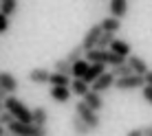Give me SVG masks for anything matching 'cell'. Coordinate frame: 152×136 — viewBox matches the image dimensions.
<instances>
[{
  "mask_svg": "<svg viewBox=\"0 0 152 136\" xmlns=\"http://www.w3.org/2000/svg\"><path fill=\"white\" fill-rule=\"evenodd\" d=\"M4 110H7V112L13 116V121L33 125V123H31V110L24 106L18 97H7V99H4Z\"/></svg>",
  "mask_w": 152,
  "mask_h": 136,
  "instance_id": "obj_1",
  "label": "cell"
},
{
  "mask_svg": "<svg viewBox=\"0 0 152 136\" xmlns=\"http://www.w3.org/2000/svg\"><path fill=\"white\" fill-rule=\"evenodd\" d=\"M7 132L13 134V136H49V129L46 127H35V125L18 123V121H13L11 125H9Z\"/></svg>",
  "mask_w": 152,
  "mask_h": 136,
  "instance_id": "obj_2",
  "label": "cell"
},
{
  "mask_svg": "<svg viewBox=\"0 0 152 136\" xmlns=\"http://www.w3.org/2000/svg\"><path fill=\"white\" fill-rule=\"evenodd\" d=\"M75 114H77V116H80L86 125H88V129H91V132H93V129H97L99 125H102V119H99V114H97V112H93V110L88 108L84 101H77V106H75Z\"/></svg>",
  "mask_w": 152,
  "mask_h": 136,
  "instance_id": "obj_3",
  "label": "cell"
},
{
  "mask_svg": "<svg viewBox=\"0 0 152 136\" xmlns=\"http://www.w3.org/2000/svg\"><path fill=\"white\" fill-rule=\"evenodd\" d=\"M143 86H145L143 77L130 75V77H124V79H117L113 88H117V90H121V92H128V90H139V88H143Z\"/></svg>",
  "mask_w": 152,
  "mask_h": 136,
  "instance_id": "obj_4",
  "label": "cell"
},
{
  "mask_svg": "<svg viewBox=\"0 0 152 136\" xmlns=\"http://www.w3.org/2000/svg\"><path fill=\"white\" fill-rule=\"evenodd\" d=\"M99 38H102V27H99V24H93V27L86 31V35H84V40H82V44H80L82 48H84V53H88V51L95 48Z\"/></svg>",
  "mask_w": 152,
  "mask_h": 136,
  "instance_id": "obj_5",
  "label": "cell"
},
{
  "mask_svg": "<svg viewBox=\"0 0 152 136\" xmlns=\"http://www.w3.org/2000/svg\"><path fill=\"white\" fill-rule=\"evenodd\" d=\"M0 88L7 92V97H13L15 92H18V79H15L11 72L2 70L0 72Z\"/></svg>",
  "mask_w": 152,
  "mask_h": 136,
  "instance_id": "obj_6",
  "label": "cell"
},
{
  "mask_svg": "<svg viewBox=\"0 0 152 136\" xmlns=\"http://www.w3.org/2000/svg\"><path fill=\"white\" fill-rule=\"evenodd\" d=\"M113 86H115V77L110 75V72H104V75L99 77L97 81H93V83H91V90H93V92H97V95H104V92L110 90Z\"/></svg>",
  "mask_w": 152,
  "mask_h": 136,
  "instance_id": "obj_7",
  "label": "cell"
},
{
  "mask_svg": "<svg viewBox=\"0 0 152 136\" xmlns=\"http://www.w3.org/2000/svg\"><path fill=\"white\" fill-rule=\"evenodd\" d=\"M126 64L130 66V70H132V75H139V77H145V72L150 70L148 64H145V59L141 55H130L128 59H126Z\"/></svg>",
  "mask_w": 152,
  "mask_h": 136,
  "instance_id": "obj_8",
  "label": "cell"
},
{
  "mask_svg": "<svg viewBox=\"0 0 152 136\" xmlns=\"http://www.w3.org/2000/svg\"><path fill=\"white\" fill-rule=\"evenodd\" d=\"M31 123L35 125V127H46V123H49V110L44 106H38L31 110Z\"/></svg>",
  "mask_w": 152,
  "mask_h": 136,
  "instance_id": "obj_9",
  "label": "cell"
},
{
  "mask_svg": "<svg viewBox=\"0 0 152 136\" xmlns=\"http://www.w3.org/2000/svg\"><path fill=\"white\" fill-rule=\"evenodd\" d=\"M108 11H110V18L115 20H124L128 15V2L126 0H113L108 4Z\"/></svg>",
  "mask_w": 152,
  "mask_h": 136,
  "instance_id": "obj_10",
  "label": "cell"
},
{
  "mask_svg": "<svg viewBox=\"0 0 152 136\" xmlns=\"http://www.w3.org/2000/svg\"><path fill=\"white\" fill-rule=\"evenodd\" d=\"M82 101L86 103V106L91 108L93 112H97V114L104 110V99H102V95H97V92H93V90L88 92V95H84V97H82Z\"/></svg>",
  "mask_w": 152,
  "mask_h": 136,
  "instance_id": "obj_11",
  "label": "cell"
},
{
  "mask_svg": "<svg viewBox=\"0 0 152 136\" xmlns=\"http://www.w3.org/2000/svg\"><path fill=\"white\" fill-rule=\"evenodd\" d=\"M108 51H113L115 55H119V57H124V59H128L130 55H132V48H130V44L126 40H115L113 44H110V48Z\"/></svg>",
  "mask_w": 152,
  "mask_h": 136,
  "instance_id": "obj_12",
  "label": "cell"
},
{
  "mask_svg": "<svg viewBox=\"0 0 152 136\" xmlns=\"http://www.w3.org/2000/svg\"><path fill=\"white\" fill-rule=\"evenodd\" d=\"M104 72H106V66L104 64H88V70H86V77H84L82 81H86L88 86H91L93 81H97L99 77L104 75Z\"/></svg>",
  "mask_w": 152,
  "mask_h": 136,
  "instance_id": "obj_13",
  "label": "cell"
},
{
  "mask_svg": "<svg viewBox=\"0 0 152 136\" xmlns=\"http://www.w3.org/2000/svg\"><path fill=\"white\" fill-rule=\"evenodd\" d=\"M51 72L46 68H31L29 70V81L31 83H49Z\"/></svg>",
  "mask_w": 152,
  "mask_h": 136,
  "instance_id": "obj_14",
  "label": "cell"
},
{
  "mask_svg": "<svg viewBox=\"0 0 152 136\" xmlns=\"http://www.w3.org/2000/svg\"><path fill=\"white\" fill-rule=\"evenodd\" d=\"M99 27H102L104 33H113V35H117L119 33V29H121V20H115V18H104L102 22H99Z\"/></svg>",
  "mask_w": 152,
  "mask_h": 136,
  "instance_id": "obj_15",
  "label": "cell"
},
{
  "mask_svg": "<svg viewBox=\"0 0 152 136\" xmlns=\"http://www.w3.org/2000/svg\"><path fill=\"white\" fill-rule=\"evenodd\" d=\"M71 127H73V134L75 136H88L91 134V129H88V125L82 121L77 114H73V119H71Z\"/></svg>",
  "mask_w": 152,
  "mask_h": 136,
  "instance_id": "obj_16",
  "label": "cell"
},
{
  "mask_svg": "<svg viewBox=\"0 0 152 136\" xmlns=\"http://www.w3.org/2000/svg\"><path fill=\"white\" fill-rule=\"evenodd\" d=\"M71 97V88H51V99L57 103H69Z\"/></svg>",
  "mask_w": 152,
  "mask_h": 136,
  "instance_id": "obj_17",
  "label": "cell"
},
{
  "mask_svg": "<svg viewBox=\"0 0 152 136\" xmlns=\"http://www.w3.org/2000/svg\"><path fill=\"white\" fill-rule=\"evenodd\" d=\"M71 95H77V97H84V95H88L91 92V86H88L86 81H82V79H71Z\"/></svg>",
  "mask_w": 152,
  "mask_h": 136,
  "instance_id": "obj_18",
  "label": "cell"
},
{
  "mask_svg": "<svg viewBox=\"0 0 152 136\" xmlns=\"http://www.w3.org/2000/svg\"><path fill=\"white\" fill-rule=\"evenodd\" d=\"M49 83H51V88H69V86H71V77H64V75H57V72H51Z\"/></svg>",
  "mask_w": 152,
  "mask_h": 136,
  "instance_id": "obj_19",
  "label": "cell"
},
{
  "mask_svg": "<svg viewBox=\"0 0 152 136\" xmlns=\"http://www.w3.org/2000/svg\"><path fill=\"white\" fill-rule=\"evenodd\" d=\"M86 70H88V61L82 59V61H77V64H73L71 77H73V79H84V77H86Z\"/></svg>",
  "mask_w": 152,
  "mask_h": 136,
  "instance_id": "obj_20",
  "label": "cell"
},
{
  "mask_svg": "<svg viewBox=\"0 0 152 136\" xmlns=\"http://www.w3.org/2000/svg\"><path fill=\"white\" fill-rule=\"evenodd\" d=\"M15 9H18V2H15V0H0V13H2L4 18H11L15 13Z\"/></svg>",
  "mask_w": 152,
  "mask_h": 136,
  "instance_id": "obj_21",
  "label": "cell"
},
{
  "mask_svg": "<svg viewBox=\"0 0 152 136\" xmlns=\"http://www.w3.org/2000/svg\"><path fill=\"white\" fill-rule=\"evenodd\" d=\"M84 55H86V53H84V48H82V46H75V48H71L69 53H66L64 59L73 66V64H77V61H82V59H84Z\"/></svg>",
  "mask_w": 152,
  "mask_h": 136,
  "instance_id": "obj_22",
  "label": "cell"
},
{
  "mask_svg": "<svg viewBox=\"0 0 152 136\" xmlns=\"http://www.w3.org/2000/svg\"><path fill=\"white\" fill-rule=\"evenodd\" d=\"M71 64L66 59H55L53 64V72H57V75H64V77H71Z\"/></svg>",
  "mask_w": 152,
  "mask_h": 136,
  "instance_id": "obj_23",
  "label": "cell"
},
{
  "mask_svg": "<svg viewBox=\"0 0 152 136\" xmlns=\"http://www.w3.org/2000/svg\"><path fill=\"white\" fill-rule=\"evenodd\" d=\"M115 40H117V35H113V33H104V31H102V38H99V42H97L95 48H99V51H108Z\"/></svg>",
  "mask_w": 152,
  "mask_h": 136,
  "instance_id": "obj_24",
  "label": "cell"
},
{
  "mask_svg": "<svg viewBox=\"0 0 152 136\" xmlns=\"http://www.w3.org/2000/svg\"><path fill=\"white\" fill-rule=\"evenodd\" d=\"M110 75L115 77V81H117V79H124V77H130V75H132V70H130L128 64H119V66H115L110 70Z\"/></svg>",
  "mask_w": 152,
  "mask_h": 136,
  "instance_id": "obj_25",
  "label": "cell"
},
{
  "mask_svg": "<svg viewBox=\"0 0 152 136\" xmlns=\"http://www.w3.org/2000/svg\"><path fill=\"white\" fill-rule=\"evenodd\" d=\"M13 123V116L4 110V112H0V127H9V125Z\"/></svg>",
  "mask_w": 152,
  "mask_h": 136,
  "instance_id": "obj_26",
  "label": "cell"
},
{
  "mask_svg": "<svg viewBox=\"0 0 152 136\" xmlns=\"http://www.w3.org/2000/svg\"><path fill=\"white\" fill-rule=\"evenodd\" d=\"M141 95H143L145 103H148V106H152V88H150V86H143V88H141Z\"/></svg>",
  "mask_w": 152,
  "mask_h": 136,
  "instance_id": "obj_27",
  "label": "cell"
},
{
  "mask_svg": "<svg viewBox=\"0 0 152 136\" xmlns=\"http://www.w3.org/2000/svg\"><path fill=\"white\" fill-rule=\"evenodd\" d=\"M7 31H9V18H4V15L0 13V35L7 33Z\"/></svg>",
  "mask_w": 152,
  "mask_h": 136,
  "instance_id": "obj_28",
  "label": "cell"
},
{
  "mask_svg": "<svg viewBox=\"0 0 152 136\" xmlns=\"http://www.w3.org/2000/svg\"><path fill=\"white\" fill-rule=\"evenodd\" d=\"M143 81H145V86H150V88H152V68H150V70H148V72H145V77H143Z\"/></svg>",
  "mask_w": 152,
  "mask_h": 136,
  "instance_id": "obj_29",
  "label": "cell"
},
{
  "mask_svg": "<svg viewBox=\"0 0 152 136\" xmlns=\"http://www.w3.org/2000/svg\"><path fill=\"white\" fill-rule=\"evenodd\" d=\"M126 136H143V132H141V127H134V129H130Z\"/></svg>",
  "mask_w": 152,
  "mask_h": 136,
  "instance_id": "obj_30",
  "label": "cell"
},
{
  "mask_svg": "<svg viewBox=\"0 0 152 136\" xmlns=\"http://www.w3.org/2000/svg\"><path fill=\"white\" fill-rule=\"evenodd\" d=\"M141 132H143V136H152V127L148 125V127H141Z\"/></svg>",
  "mask_w": 152,
  "mask_h": 136,
  "instance_id": "obj_31",
  "label": "cell"
},
{
  "mask_svg": "<svg viewBox=\"0 0 152 136\" xmlns=\"http://www.w3.org/2000/svg\"><path fill=\"white\" fill-rule=\"evenodd\" d=\"M4 99H7V92H4L2 88H0V101H4Z\"/></svg>",
  "mask_w": 152,
  "mask_h": 136,
  "instance_id": "obj_32",
  "label": "cell"
},
{
  "mask_svg": "<svg viewBox=\"0 0 152 136\" xmlns=\"http://www.w3.org/2000/svg\"><path fill=\"white\" fill-rule=\"evenodd\" d=\"M0 136H7V127H0Z\"/></svg>",
  "mask_w": 152,
  "mask_h": 136,
  "instance_id": "obj_33",
  "label": "cell"
},
{
  "mask_svg": "<svg viewBox=\"0 0 152 136\" xmlns=\"http://www.w3.org/2000/svg\"><path fill=\"white\" fill-rule=\"evenodd\" d=\"M0 112H4V101H0Z\"/></svg>",
  "mask_w": 152,
  "mask_h": 136,
  "instance_id": "obj_34",
  "label": "cell"
},
{
  "mask_svg": "<svg viewBox=\"0 0 152 136\" xmlns=\"http://www.w3.org/2000/svg\"><path fill=\"white\" fill-rule=\"evenodd\" d=\"M7 136H13V134H9V132H7Z\"/></svg>",
  "mask_w": 152,
  "mask_h": 136,
  "instance_id": "obj_35",
  "label": "cell"
},
{
  "mask_svg": "<svg viewBox=\"0 0 152 136\" xmlns=\"http://www.w3.org/2000/svg\"><path fill=\"white\" fill-rule=\"evenodd\" d=\"M150 127H152V125H150Z\"/></svg>",
  "mask_w": 152,
  "mask_h": 136,
  "instance_id": "obj_36",
  "label": "cell"
}]
</instances>
